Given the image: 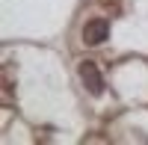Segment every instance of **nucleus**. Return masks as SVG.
<instances>
[{"mask_svg":"<svg viewBox=\"0 0 148 145\" xmlns=\"http://www.w3.org/2000/svg\"><path fill=\"white\" fill-rule=\"evenodd\" d=\"M107 39H110V21H104V18L86 21V27H83V42L86 44H101Z\"/></svg>","mask_w":148,"mask_h":145,"instance_id":"f257e3e1","label":"nucleus"},{"mask_svg":"<svg viewBox=\"0 0 148 145\" xmlns=\"http://www.w3.org/2000/svg\"><path fill=\"white\" fill-rule=\"evenodd\" d=\"M80 80H83V86L92 95L104 92V77H101V71L95 68V62H80Z\"/></svg>","mask_w":148,"mask_h":145,"instance_id":"f03ea898","label":"nucleus"}]
</instances>
